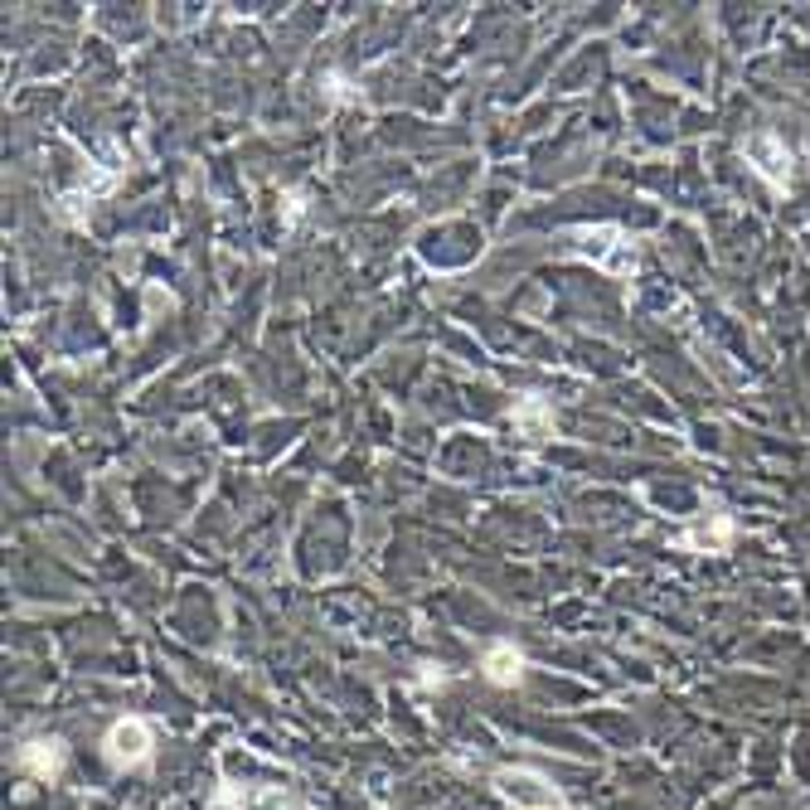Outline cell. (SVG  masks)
<instances>
[{
    "mask_svg": "<svg viewBox=\"0 0 810 810\" xmlns=\"http://www.w3.org/2000/svg\"><path fill=\"white\" fill-rule=\"evenodd\" d=\"M103 753H107V763L121 767V771L146 767V763H151V753H156L151 723H146V718H117L113 728H107V738H103Z\"/></svg>",
    "mask_w": 810,
    "mask_h": 810,
    "instance_id": "1",
    "label": "cell"
},
{
    "mask_svg": "<svg viewBox=\"0 0 810 810\" xmlns=\"http://www.w3.org/2000/svg\"><path fill=\"white\" fill-rule=\"evenodd\" d=\"M495 791L505 796L514 810H554L563 796L554 791V781H544L539 771L530 767H514V771H500L495 777Z\"/></svg>",
    "mask_w": 810,
    "mask_h": 810,
    "instance_id": "2",
    "label": "cell"
},
{
    "mask_svg": "<svg viewBox=\"0 0 810 810\" xmlns=\"http://www.w3.org/2000/svg\"><path fill=\"white\" fill-rule=\"evenodd\" d=\"M219 801L233 806V810H306L297 796L281 791V787H243V791H224Z\"/></svg>",
    "mask_w": 810,
    "mask_h": 810,
    "instance_id": "3",
    "label": "cell"
},
{
    "mask_svg": "<svg viewBox=\"0 0 810 810\" xmlns=\"http://www.w3.org/2000/svg\"><path fill=\"white\" fill-rule=\"evenodd\" d=\"M15 763L30 771V777L49 781V777H58V767H64V743H58V738H34V743H24L15 753Z\"/></svg>",
    "mask_w": 810,
    "mask_h": 810,
    "instance_id": "4",
    "label": "cell"
},
{
    "mask_svg": "<svg viewBox=\"0 0 810 810\" xmlns=\"http://www.w3.org/2000/svg\"><path fill=\"white\" fill-rule=\"evenodd\" d=\"M481 670H486V680H490V684L510 690V684H520V680H524V656H520V650H514L510 641H500V646H490V650H486Z\"/></svg>",
    "mask_w": 810,
    "mask_h": 810,
    "instance_id": "5",
    "label": "cell"
},
{
    "mask_svg": "<svg viewBox=\"0 0 810 810\" xmlns=\"http://www.w3.org/2000/svg\"><path fill=\"white\" fill-rule=\"evenodd\" d=\"M514 417H520V423H544V417H548V413H544V408H534V403H524V408H520V413H514Z\"/></svg>",
    "mask_w": 810,
    "mask_h": 810,
    "instance_id": "6",
    "label": "cell"
}]
</instances>
